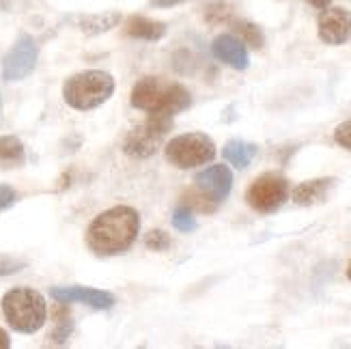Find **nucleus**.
<instances>
[{"mask_svg":"<svg viewBox=\"0 0 351 349\" xmlns=\"http://www.w3.org/2000/svg\"><path fill=\"white\" fill-rule=\"evenodd\" d=\"M334 143L343 149H347V151H351V119L343 121V123L334 130Z\"/></svg>","mask_w":351,"mask_h":349,"instance_id":"4be33fe9","label":"nucleus"},{"mask_svg":"<svg viewBox=\"0 0 351 349\" xmlns=\"http://www.w3.org/2000/svg\"><path fill=\"white\" fill-rule=\"evenodd\" d=\"M121 13L117 11H108V13H99V15H86V18L80 20V28L86 35H97V33H106L119 24Z\"/></svg>","mask_w":351,"mask_h":349,"instance_id":"f3484780","label":"nucleus"},{"mask_svg":"<svg viewBox=\"0 0 351 349\" xmlns=\"http://www.w3.org/2000/svg\"><path fill=\"white\" fill-rule=\"evenodd\" d=\"M147 246H149L151 250H166V248L171 246V237L166 235L164 231L156 229V231H151V233L147 235Z\"/></svg>","mask_w":351,"mask_h":349,"instance_id":"5701e85b","label":"nucleus"},{"mask_svg":"<svg viewBox=\"0 0 351 349\" xmlns=\"http://www.w3.org/2000/svg\"><path fill=\"white\" fill-rule=\"evenodd\" d=\"M173 128V117L169 115H149L147 121L136 125L123 143V151L132 158H149L154 156L164 143L166 134Z\"/></svg>","mask_w":351,"mask_h":349,"instance_id":"423d86ee","label":"nucleus"},{"mask_svg":"<svg viewBox=\"0 0 351 349\" xmlns=\"http://www.w3.org/2000/svg\"><path fill=\"white\" fill-rule=\"evenodd\" d=\"M69 332H71V322H69V320H65V322H58V326H56V330H54L52 339H54L56 343H63V341L69 337Z\"/></svg>","mask_w":351,"mask_h":349,"instance_id":"a878e982","label":"nucleus"},{"mask_svg":"<svg viewBox=\"0 0 351 349\" xmlns=\"http://www.w3.org/2000/svg\"><path fill=\"white\" fill-rule=\"evenodd\" d=\"M141 231L138 211L119 205L99 214L90 222L86 231V244L97 254H119L125 252Z\"/></svg>","mask_w":351,"mask_h":349,"instance_id":"f257e3e1","label":"nucleus"},{"mask_svg":"<svg viewBox=\"0 0 351 349\" xmlns=\"http://www.w3.org/2000/svg\"><path fill=\"white\" fill-rule=\"evenodd\" d=\"M26 160L24 145L15 136H0V169H18Z\"/></svg>","mask_w":351,"mask_h":349,"instance_id":"dca6fc26","label":"nucleus"},{"mask_svg":"<svg viewBox=\"0 0 351 349\" xmlns=\"http://www.w3.org/2000/svg\"><path fill=\"white\" fill-rule=\"evenodd\" d=\"M183 205H188L190 209H196V211H203V214H211V211L218 207V203H213L211 199H207L203 192L201 194L188 192L186 194V203H183Z\"/></svg>","mask_w":351,"mask_h":349,"instance_id":"aec40b11","label":"nucleus"},{"mask_svg":"<svg viewBox=\"0 0 351 349\" xmlns=\"http://www.w3.org/2000/svg\"><path fill=\"white\" fill-rule=\"evenodd\" d=\"M228 18H231V7H228L226 3H213V5H209V9H207V20L211 24H222Z\"/></svg>","mask_w":351,"mask_h":349,"instance_id":"412c9836","label":"nucleus"},{"mask_svg":"<svg viewBox=\"0 0 351 349\" xmlns=\"http://www.w3.org/2000/svg\"><path fill=\"white\" fill-rule=\"evenodd\" d=\"M287 196H289V181L282 175L265 173L250 184L246 192V203L254 211H258V214H274V211L282 207Z\"/></svg>","mask_w":351,"mask_h":349,"instance_id":"0eeeda50","label":"nucleus"},{"mask_svg":"<svg viewBox=\"0 0 351 349\" xmlns=\"http://www.w3.org/2000/svg\"><path fill=\"white\" fill-rule=\"evenodd\" d=\"M173 226L177 231L181 233H192L196 231V218L192 214V209L188 205H181L175 209V214H173Z\"/></svg>","mask_w":351,"mask_h":349,"instance_id":"6ab92c4d","label":"nucleus"},{"mask_svg":"<svg viewBox=\"0 0 351 349\" xmlns=\"http://www.w3.org/2000/svg\"><path fill=\"white\" fill-rule=\"evenodd\" d=\"M50 293L56 302H60V304L80 302V304H86L90 309H99V311H106L114 304L112 293L90 289V287H54Z\"/></svg>","mask_w":351,"mask_h":349,"instance_id":"9b49d317","label":"nucleus"},{"mask_svg":"<svg viewBox=\"0 0 351 349\" xmlns=\"http://www.w3.org/2000/svg\"><path fill=\"white\" fill-rule=\"evenodd\" d=\"M337 184L334 177H324V179H311V181H304L293 190V203L304 205V207H311L317 203H324L328 199L330 190Z\"/></svg>","mask_w":351,"mask_h":349,"instance_id":"ddd939ff","label":"nucleus"},{"mask_svg":"<svg viewBox=\"0 0 351 349\" xmlns=\"http://www.w3.org/2000/svg\"><path fill=\"white\" fill-rule=\"evenodd\" d=\"M11 345V341H9V337H7V332L0 328V349H7Z\"/></svg>","mask_w":351,"mask_h":349,"instance_id":"cd10ccee","label":"nucleus"},{"mask_svg":"<svg viewBox=\"0 0 351 349\" xmlns=\"http://www.w3.org/2000/svg\"><path fill=\"white\" fill-rule=\"evenodd\" d=\"M196 188L198 192H203L207 199H211L213 203H222L228 194H231L233 188V173L228 166L224 164H216L209 166V169L201 171L196 175Z\"/></svg>","mask_w":351,"mask_h":349,"instance_id":"1a4fd4ad","label":"nucleus"},{"mask_svg":"<svg viewBox=\"0 0 351 349\" xmlns=\"http://www.w3.org/2000/svg\"><path fill=\"white\" fill-rule=\"evenodd\" d=\"M114 93V78L108 71L88 69L71 75L63 86V97L73 110H93Z\"/></svg>","mask_w":351,"mask_h":349,"instance_id":"7ed1b4c3","label":"nucleus"},{"mask_svg":"<svg viewBox=\"0 0 351 349\" xmlns=\"http://www.w3.org/2000/svg\"><path fill=\"white\" fill-rule=\"evenodd\" d=\"M319 39L330 45H341L351 37V13L343 7H326L319 15Z\"/></svg>","mask_w":351,"mask_h":349,"instance_id":"9d476101","label":"nucleus"},{"mask_svg":"<svg viewBox=\"0 0 351 349\" xmlns=\"http://www.w3.org/2000/svg\"><path fill=\"white\" fill-rule=\"evenodd\" d=\"M211 52H213V56L220 60V63L233 67V69L243 71V69L248 67V50H246V45H243L233 35H220V37L213 39Z\"/></svg>","mask_w":351,"mask_h":349,"instance_id":"f8f14e48","label":"nucleus"},{"mask_svg":"<svg viewBox=\"0 0 351 349\" xmlns=\"http://www.w3.org/2000/svg\"><path fill=\"white\" fill-rule=\"evenodd\" d=\"M24 267V261L20 259H13V256H5L0 254V276H9V274H15V272H20Z\"/></svg>","mask_w":351,"mask_h":349,"instance_id":"b1692460","label":"nucleus"},{"mask_svg":"<svg viewBox=\"0 0 351 349\" xmlns=\"http://www.w3.org/2000/svg\"><path fill=\"white\" fill-rule=\"evenodd\" d=\"M347 278L351 280V261H349V265H347Z\"/></svg>","mask_w":351,"mask_h":349,"instance_id":"c756f323","label":"nucleus"},{"mask_svg":"<svg viewBox=\"0 0 351 349\" xmlns=\"http://www.w3.org/2000/svg\"><path fill=\"white\" fill-rule=\"evenodd\" d=\"M3 313L15 332L33 335V332L43 328L45 317H48V306H45V300L39 291L28 289V287H18L3 298Z\"/></svg>","mask_w":351,"mask_h":349,"instance_id":"20e7f679","label":"nucleus"},{"mask_svg":"<svg viewBox=\"0 0 351 349\" xmlns=\"http://www.w3.org/2000/svg\"><path fill=\"white\" fill-rule=\"evenodd\" d=\"M15 201H18V194L11 186H0V211L9 209Z\"/></svg>","mask_w":351,"mask_h":349,"instance_id":"393cba45","label":"nucleus"},{"mask_svg":"<svg viewBox=\"0 0 351 349\" xmlns=\"http://www.w3.org/2000/svg\"><path fill=\"white\" fill-rule=\"evenodd\" d=\"M179 3H183V0H151V5L154 7H175Z\"/></svg>","mask_w":351,"mask_h":349,"instance_id":"bb28decb","label":"nucleus"},{"mask_svg":"<svg viewBox=\"0 0 351 349\" xmlns=\"http://www.w3.org/2000/svg\"><path fill=\"white\" fill-rule=\"evenodd\" d=\"M233 28L235 33L241 37V43L243 45H250L254 50H261L265 45V37H263V30L258 28L256 24L248 22V20H235L233 22Z\"/></svg>","mask_w":351,"mask_h":349,"instance_id":"a211bd4d","label":"nucleus"},{"mask_svg":"<svg viewBox=\"0 0 351 349\" xmlns=\"http://www.w3.org/2000/svg\"><path fill=\"white\" fill-rule=\"evenodd\" d=\"M256 151H258V147L254 143L241 141V139H231L224 145L222 156L228 164L235 166V169H246V166H250V162L256 158Z\"/></svg>","mask_w":351,"mask_h":349,"instance_id":"4468645a","label":"nucleus"},{"mask_svg":"<svg viewBox=\"0 0 351 349\" xmlns=\"http://www.w3.org/2000/svg\"><path fill=\"white\" fill-rule=\"evenodd\" d=\"M216 158V145L207 134H181L166 145V160L177 169H194Z\"/></svg>","mask_w":351,"mask_h":349,"instance_id":"39448f33","label":"nucleus"},{"mask_svg":"<svg viewBox=\"0 0 351 349\" xmlns=\"http://www.w3.org/2000/svg\"><path fill=\"white\" fill-rule=\"evenodd\" d=\"M192 104L190 91L181 84H166L162 78H141L132 91V106L149 115H169L186 110Z\"/></svg>","mask_w":351,"mask_h":349,"instance_id":"f03ea898","label":"nucleus"},{"mask_svg":"<svg viewBox=\"0 0 351 349\" xmlns=\"http://www.w3.org/2000/svg\"><path fill=\"white\" fill-rule=\"evenodd\" d=\"M125 33L130 37L143 39V41H158L166 35V24H162L158 20L143 18V15H134V18L128 20Z\"/></svg>","mask_w":351,"mask_h":349,"instance_id":"2eb2a0df","label":"nucleus"},{"mask_svg":"<svg viewBox=\"0 0 351 349\" xmlns=\"http://www.w3.org/2000/svg\"><path fill=\"white\" fill-rule=\"evenodd\" d=\"M308 3H311L313 7H317V9H326V7L332 3V0H308Z\"/></svg>","mask_w":351,"mask_h":349,"instance_id":"c85d7f7f","label":"nucleus"},{"mask_svg":"<svg viewBox=\"0 0 351 349\" xmlns=\"http://www.w3.org/2000/svg\"><path fill=\"white\" fill-rule=\"evenodd\" d=\"M37 43L33 37L22 35L18 41L13 43V48L7 52L5 60H3V75L5 80H22L26 75L35 69L37 65Z\"/></svg>","mask_w":351,"mask_h":349,"instance_id":"6e6552de","label":"nucleus"}]
</instances>
